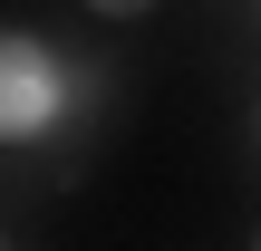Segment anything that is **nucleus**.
Returning a JSON list of instances; mask_svg holds the SVG:
<instances>
[{"instance_id":"obj_2","label":"nucleus","mask_w":261,"mask_h":251,"mask_svg":"<svg viewBox=\"0 0 261 251\" xmlns=\"http://www.w3.org/2000/svg\"><path fill=\"white\" fill-rule=\"evenodd\" d=\"M87 10H107V19H126V10H145V0H87Z\"/></svg>"},{"instance_id":"obj_1","label":"nucleus","mask_w":261,"mask_h":251,"mask_svg":"<svg viewBox=\"0 0 261 251\" xmlns=\"http://www.w3.org/2000/svg\"><path fill=\"white\" fill-rule=\"evenodd\" d=\"M58 116V68L29 39H0V135H48Z\"/></svg>"}]
</instances>
